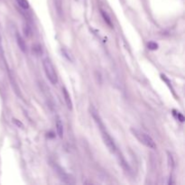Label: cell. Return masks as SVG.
Returning a JSON list of instances; mask_svg holds the SVG:
<instances>
[{
    "label": "cell",
    "instance_id": "6da1fadb",
    "mask_svg": "<svg viewBox=\"0 0 185 185\" xmlns=\"http://www.w3.org/2000/svg\"><path fill=\"white\" fill-rule=\"evenodd\" d=\"M131 132L137 138V140L141 144H143L144 145L149 147V148H152V149H155L156 148L154 141L153 140V138L149 135H147L146 133H145L141 130H138V129H135V128H131Z\"/></svg>",
    "mask_w": 185,
    "mask_h": 185
},
{
    "label": "cell",
    "instance_id": "7a4b0ae2",
    "mask_svg": "<svg viewBox=\"0 0 185 185\" xmlns=\"http://www.w3.org/2000/svg\"><path fill=\"white\" fill-rule=\"evenodd\" d=\"M43 66L44 69V72L47 76L48 80L51 81L52 84L55 85L57 84L58 82V77H57V73L55 71V68L52 65V63L50 59H45L43 61Z\"/></svg>",
    "mask_w": 185,
    "mask_h": 185
},
{
    "label": "cell",
    "instance_id": "3957f363",
    "mask_svg": "<svg viewBox=\"0 0 185 185\" xmlns=\"http://www.w3.org/2000/svg\"><path fill=\"white\" fill-rule=\"evenodd\" d=\"M99 128H100V130H101V133H102V138H103V141H104L105 145H107V147L108 148L110 152L115 153L116 150H117V146H116L113 139L110 137V135L108 134V132L104 129V126H101Z\"/></svg>",
    "mask_w": 185,
    "mask_h": 185
},
{
    "label": "cell",
    "instance_id": "277c9868",
    "mask_svg": "<svg viewBox=\"0 0 185 185\" xmlns=\"http://www.w3.org/2000/svg\"><path fill=\"white\" fill-rule=\"evenodd\" d=\"M62 93H63L64 100H65V103H66L68 108L72 109V102H71V96L68 93V90L65 88H62Z\"/></svg>",
    "mask_w": 185,
    "mask_h": 185
},
{
    "label": "cell",
    "instance_id": "5b68a950",
    "mask_svg": "<svg viewBox=\"0 0 185 185\" xmlns=\"http://www.w3.org/2000/svg\"><path fill=\"white\" fill-rule=\"evenodd\" d=\"M16 43H17L18 46H19L20 50L23 52H26V44H25L24 40L23 39V37L19 34H16Z\"/></svg>",
    "mask_w": 185,
    "mask_h": 185
},
{
    "label": "cell",
    "instance_id": "8992f818",
    "mask_svg": "<svg viewBox=\"0 0 185 185\" xmlns=\"http://www.w3.org/2000/svg\"><path fill=\"white\" fill-rule=\"evenodd\" d=\"M56 130H57V134H58L59 137L62 138L63 137V126H62V123L60 120V118H58L56 121Z\"/></svg>",
    "mask_w": 185,
    "mask_h": 185
},
{
    "label": "cell",
    "instance_id": "52a82bcc",
    "mask_svg": "<svg viewBox=\"0 0 185 185\" xmlns=\"http://www.w3.org/2000/svg\"><path fill=\"white\" fill-rule=\"evenodd\" d=\"M61 53H62V55L64 57H65L69 61H71V62H72L73 61V58H72V55H71V53L68 51V50H66L65 48H62L61 50Z\"/></svg>",
    "mask_w": 185,
    "mask_h": 185
},
{
    "label": "cell",
    "instance_id": "ba28073f",
    "mask_svg": "<svg viewBox=\"0 0 185 185\" xmlns=\"http://www.w3.org/2000/svg\"><path fill=\"white\" fill-rule=\"evenodd\" d=\"M101 15H102V17H103L104 21H105L110 27H113V26H112V23H111V19H110V17L108 16V15L105 11H103V10H101Z\"/></svg>",
    "mask_w": 185,
    "mask_h": 185
},
{
    "label": "cell",
    "instance_id": "9c48e42d",
    "mask_svg": "<svg viewBox=\"0 0 185 185\" xmlns=\"http://www.w3.org/2000/svg\"><path fill=\"white\" fill-rule=\"evenodd\" d=\"M17 4L19 5L23 9H28L29 8V3L27 0H16Z\"/></svg>",
    "mask_w": 185,
    "mask_h": 185
},
{
    "label": "cell",
    "instance_id": "30bf717a",
    "mask_svg": "<svg viewBox=\"0 0 185 185\" xmlns=\"http://www.w3.org/2000/svg\"><path fill=\"white\" fill-rule=\"evenodd\" d=\"M147 46H148V49L152 50V51H155V50L158 49V44L154 42H149L147 44Z\"/></svg>",
    "mask_w": 185,
    "mask_h": 185
},
{
    "label": "cell",
    "instance_id": "8fae6325",
    "mask_svg": "<svg viewBox=\"0 0 185 185\" xmlns=\"http://www.w3.org/2000/svg\"><path fill=\"white\" fill-rule=\"evenodd\" d=\"M168 164H169V167L170 168H173V166H174V161H173V157L172 155L168 153Z\"/></svg>",
    "mask_w": 185,
    "mask_h": 185
},
{
    "label": "cell",
    "instance_id": "7c38bea8",
    "mask_svg": "<svg viewBox=\"0 0 185 185\" xmlns=\"http://www.w3.org/2000/svg\"><path fill=\"white\" fill-rule=\"evenodd\" d=\"M173 114L175 115V117H176L181 122H183V121H184V117H183V116H182V114H180L179 112H176L175 110H173Z\"/></svg>",
    "mask_w": 185,
    "mask_h": 185
},
{
    "label": "cell",
    "instance_id": "4fadbf2b",
    "mask_svg": "<svg viewBox=\"0 0 185 185\" xmlns=\"http://www.w3.org/2000/svg\"><path fill=\"white\" fill-rule=\"evenodd\" d=\"M24 33L26 36H30V34H31V31H30V28L28 25H24Z\"/></svg>",
    "mask_w": 185,
    "mask_h": 185
},
{
    "label": "cell",
    "instance_id": "5bb4252c",
    "mask_svg": "<svg viewBox=\"0 0 185 185\" xmlns=\"http://www.w3.org/2000/svg\"><path fill=\"white\" fill-rule=\"evenodd\" d=\"M13 122H14V123L15 124V126H17L18 127H21V128L24 127L23 123H22L21 121H19V120H17L16 118H13Z\"/></svg>",
    "mask_w": 185,
    "mask_h": 185
}]
</instances>
